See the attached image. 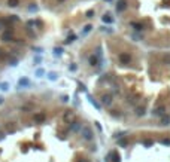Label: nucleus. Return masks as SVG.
Masks as SVG:
<instances>
[{
	"label": "nucleus",
	"mask_w": 170,
	"mask_h": 162,
	"mask_svg": "<svg viewBox=\"0 0 170 162\" xmlns=\"http://www.w3.org/2000/svg\"><path fill=\"white\" fill-rule=\"evenodd\" d=\"M30 86V80L27 79V77H21L19 80H18V88L21 89V88H28Z\"/></svg>",
	"instance_id": "nucleus-1"
},
{
	"label": "nucleus",
	"mask_w": 170,
	"mask_h": 162,
	"mask_svg": "<svg viewBox=\"0 0 170 162\" xmlns=\"http://www.w3.org/2000/svg\"><path fill=\"white\" fill-rule=\"evenodd\" d=\"M82 135H84V138L85 140H91L93 138V132H91V129L90 128H82Z\"/></svg>",
	"instance_id": "nucleus-2"
},
{
	"label": "nucleus",
	"mask_w": 170,
	"mask_h": 162,
	"mask_svg": "<svg viewBox=\"0 0 170 162\" xmlns=\"http://www.w3.org/2000/svg\"><path fill=\"white\" fill-rule=\"evenodd\" d=\"M46 77H48V79H49V80H52V82H54V80H57V73H55V71H49V73H48V74H46Z\"/></svg>",
	"instance_id": "nucleus-3"
},
{
	"label": "nucleus",
	"mask_w": 170,
	"mask_h": 162,
	"mask_svg": "<svg viewBox=\"0 0 170 162\" xmlns=\"http://www.w3.org/2000/svg\"><path fill=\"white\" fill-rule=\"evenodd\" d=\"M43 74H45V70H42V68H37V70H36V76L37 77H42Z\"/></svg>",
	"instance_id": "nucleus-4"
},
{
	"label": "nucleus",
	"mask_w": 170,
	"mask_h": 162,
	"mask_svg": "<svg viewBox=\"0 0 170 162\" xmlns=\"http://www.w3.org/2000/svg\"><path fill=\"white\" fill-rule=\"evenodd\" d=\"M2 88H0V89H2V91H8V88H9V83H2Z\"/></svg>",
	"instance_id": "nucleus-5"
},
{
	"label": "nucleus",
	"mask_w": 170,
	"mask_h": 162,
	"mask_svg": "<svg viewBox=\"0 0 170 162\" xmlns=\"http://www.w3.org/2000/svg\"><path fill=\"white\" fill-rule=\"evenodd\" d=\"M36 119H37V120H42L43 119V115H37V116H36Z\"/></svg>",
	"instance_id": "nucleus-6"
},
{
	"label": "nucleus",
	"mask_w": 170,
	"mask_h": 162,
	"mask_svg": "<svg viewBox=\"0 0 170 162\" xmlns=\"http://www.w3.org/2000/svg\"><path fill=\"white\" fill-rule=\"evenodd\" d=\"M2 103H3V98H2V97H0V104H2Z\"/></svg>",
	"instance_id": "nucleus-7"
},
{
	"label": "nucleus",
	"mask_w": 170,
	"mask_h": 162,
	"mask_svg": "<svg viewBox=\"0 0 170 162\" xmlns=\"http://www.w3.org/2000/svg\"><path fill=\"white\" fill-rule=\"evenodd\" d=\"M0 55H2V51H0Z\"/></svg>",
	"instance_id": "nucleus-8"
}]
</instances>
